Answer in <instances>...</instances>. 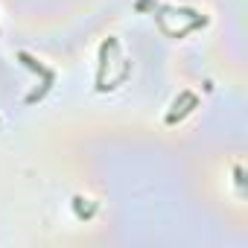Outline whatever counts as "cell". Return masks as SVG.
<instances>
[{
    "label": "cell",
    "instance_id": "obj_1",
    "mask_svg": "<svg viewBox=\"0 0 248 248\" xmlns=\"http://www.w3.org/2000/svg\"><path fill=\"white\" fill-rule=\"evenodd\" d=\"M18 59H21V62H24V64H27L30 70H35V73H41V79H44V85H50V88H53V79H56V73H53L50 67H44V64H38V62H35V59H32L30 53H24V50L18 53Z\"/></svg>",
    "mask_w": 248,
    "mask_h": 248
}]
</instances>
